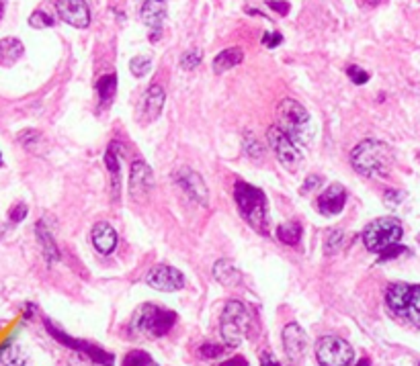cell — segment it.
<instances>
[{
	"instance_id": "e0dca14e",
	"label": "cell",
	"mask_w": 420,
	"mask_h": 366,
	"mask_svg": "<svg viewBox=\"0 0 420 366\" xmlns=\"http://www.w3.org/2000/svg\"><path fill=\"white\" fill-rule=\"evenodd\" d=\"M164 101H166V93L160 84H152L148 88V93L143 95V103H141V117L145 123L156 121L164 109Z\"/></svg>"
},
{
	"instance_id": "bcb514c9",
	"label": "cell",
	"mask_w": 420,
	"mask_h": 366,
	"mask_svg": "<svg viewBox=\"0 0 420 366\" xmlns=\"http://www.w3.org/2000/svg\"><path fill=\"white\" fill-rule=\"evenodd\" d=\"M2 12H4V2L0 0V19H2Z\"/></svg>"
},
{
	"instance_id": "4dcf8cb0",
	"label": "cell",
	"mask_w": 420,
	"mask_h": 366,
	"mask_svg": "<svg viewBox=\"0 0 420 366\" xmlns=\"http://www.w3.org/2000/svg\"><path fill=\"white\" fill-rule=\"evenodd\" d=\"M29 25H31L33 29H45V27H54L56 21H54L49 14L41 12V10H35V12L29 16Z\"/></svg>"
},
{
	"instance_id": "d4e9b609",
	"label": "cell",
	"mask_w": 420,
	"mask_h": 366,
	"mask_svg": "<svg viewBox=\"0 0 420 366\" xmlns=\"http://www.w3.org/2000/svg\"><path fill=\"white\" fill-rule=\"evenodd\" d=\"M277 238L285 245H297L301 240V225L297 221H289L277 228Z\"/></svg>"
},
{
	"instance_id": "ee69618b",
	"label": "cell",
	"mask_w": 420,
	"mask_h": 366,
	"mask_svg": "<svg viewBox=\"0 0 420 366\" xmlns=\"http://www.w3.org/2000/svg\"><path fill=\"white\" fill-rule=\"evenodd\" d=\"M365 4H369V6H377V4H382L384 0H363Z\"/></svg>"
},
{
	"instance_id": "30bf717a",
	"label": "cell",
	"mask_w": 420,
	"mask_h": 366,
	"mask_svg": "<svg viewBox=\"0 0 420 366\" xmlns=\"http://www.w3.org/2000/svg\"><path fill=\"white\" fill-rule=\"evenodd\" d=\"M172 180L174 184L195 203H199L201 207H207L209 205V191H207V184L203 182V178L191 170L189 166H178L174 172H172Z\"/></svg>"
},
{
	"instance_id": "8992f818",
	"label": "cell",
	"mask_w": 420,
	"mask_h": 366,
	"mask_svg": "<svg viewBox=\"0 0 420 366\" xmlns=\"http://www.w3.org/2000/svg\"><path fill=\"white\" fill-rule=\"evenodd\" d=\"M402 236H404V228H402L400 219H396V217H380L363 230L365 247L373 254H380L388 245L398 244L402 240Z\"/></svg>"
},
{
	"instance_id": "83f0119b",
	"label": "cell",
	"mask_w": 420,
	"mask_h": 366,
	"mask_svg": "<svg viewBox=\"0 0 420 366\" xmlns=\"http://www.w3.org/2000/svg\"><path fill=\"white\" fill-rule=\"evenodd\" d=\"M121 366H156L154 361L150 358V354L141 352V350H132L130 354L124 356V363Z\"/></svg>"
},
{
	"instance_id": "7c38bea8",
	"label": "cell",
	"mask_w": 420,
	"mask_h": 366,
	"mask_svg": "<svg viewBox=\"0 0 420 366\" xmlns=\"http://www.w3.org/2000/svg\"><path fill=\"white\" fill-rule=\"evenodd\" d=\"M154 188V174H152V168L141 162L136 160L130 168V197L136 201V203H143L150 193Z\"/></svg>"
},
{
	"instance_id": "6da1fadb",
	"label": "cell",
	"mask_w": 420,
	"mask_h": 366,
	"mask_svg": "<svg viewBox=\"0 0 420 366\" xmlns=\"http://www.w3.org/2000/svg\"><path fill=\"white\" fill-rule=\"evenodd\" d=\"M351 164L353 168L367 176V178H388L392 172V164H394V156L388 143L380 141V139H363L359 145L353 147L351 151Z\"/></svg>"
},
{
	"instance_id": "d6986e66",
	"label": "cell",
	"mask_w": 420,
	"mask_h": 366,
	"mask_svg": "<svg viewBox=\"0 0 420 366\" xmlns=\"http://www.w3.org/2000/svg\"><path fill=\"white\" fill-rule=\"evenodd\" d=\"M244 62V51L240 47H230V49H224L215 56L213 60V72L215 74H222V72H228L236 66H240Z\"/></svg>"
},
{
	"instance_id": "f35d334b",
	"label": "cell",
	"mask_w": 420,
	"mask_h": 366,
	"mask_svg": "<svg viewBox=\"0 0 420 366\" xmlns=\"http://www.w3.org/2000/svg\"><path fill=\"white\" fill-rule=\"evenodd\" d=\"M267 4H269V8H273L281 16L289 14V2L287 0H269Z\"/></svg>"
},
{
	"instance_id": "484cf974",
	"label": "cell",
	"mask_w": 420,
	"mask_h": 366,
	"mask_svg": "<svg viewBox=\"0 0 420 366\" xmlns=\"http://www.w3.org/2000/svg\"><path fill=\"white\" fill-rule=\"evenodd\" d=\"M37 238H39V242H41V247H43V256H45V260H47V262H56V260L60 258V252H58V247H56V244H54V240H51L49 232L43 228V223H37Z\"/></svg>"
},
{
	"instance_id": "74e56055",
	"label": "cell",
	"mask_w": 420,
	"mask_h": 366,
	"mask_svg": "<svg viewBox=\"0 0 420 366\" xmlns=\"http://www.w3.org/2000/svg\"><path fill=\"white\" fill-rule=\"evenodd\" d=\"M68 366H93V361H91L86 354L76 352V354H72V356L68 358Z\"/></svg>"
},
{
	"instance_id": "603a6c76",
	"label": "cell",
	"mask_w": 420,
	"mask_h": 366,
	"mask_svg": "<svg viewBox=\"0 0 420 366\" xmlns=\"http://www.w3.org/2000/svg\"><path fill=\"white\" fill-rule=\"evenodd\" d=\"M115 93H117V76L115 74H105L97 80V95H99V101L103 105H109L115 99Z\"/></svg>"
},
{
	"instance_id": "f6af8a7d",
	"label": "cell",
	"mask_w": 420,
	"mask_h": 366,
	"mask_svg": "<svg viewBox=\"0 0 420 366\" xmlns=\"http://www.w3.org/2000/svg\"><path fill=\"white\" fill-rule=\"evenodd\" d=\"M357 366H371V363H369V358H363V361H359Z\"/></svg>"
},
{
	"instance_id": "9a60e30c",
	"label": "cell",
	"mask_w": 420,
	"mask_h": 366,
	"mask_svg": "<svg viewBox=\"0 0 420 366\" xmlns=\"http://www.w3.org/2000/svg\"><path fill=\"white\" fill-rule=\"evenodd\" d=\"M347 205V191L342 184H330L320 197H318V211L326 217H334L342 213Z\"/></svg>"
},
{
	"instance_id": "b9f144b4",
	"label": "cell",
	"mask_w": 420,
	"mask_h": 366,
	"mask_svg": "<svg viewBox=\"0 0 420 366\" xmlns=\"http://www.w3.org/2000/svg\"><path fill=\"white\" fill-rule=\"evenodd\" d=\"M220 366H248V361L244 356H232L226 363H222Z\"/></svg>"
},
{
	"instance_id": "d6a6232c",
	"label": "cell",
	"mask_w": 420,
	"mask_h": 366,
	"mask_svg": "<svg viewBox=\"0 0 420 366\" xmlns=\"http://www.w3.org/2000/svg\"><path fill=\"white\" fill-rule=\"evenodd\" d=\"M347 76L351 78L353 84H359V86L369 82V74H367L363 68H359V66H349V68H347Z\"/></svg>"
},
{
	"instance_id": "52a82bcc",
	"label": "cell",
	"mask_w": 420,
	"mask_h": 366,
	"mask_svg": "<svg viewBox=\"0 0 420 366\" xmlns=\"http://www.w3.org/2000/svg\"><path fill=\"white\" fill-rule=\"evenodd\" d=\"M222 336L228 346H238L250 330V315L238 301H230L222 313Z\"/></svg>"
},
{
	"instance_id": "d590c367",
	"label": "cell",
	"mask_w": 420,
	"mask_h": 366,
	"mask_svg": "<svg viewBox=\"0 0 420 366\" xmlns=\"http://www.w3.org/2000/svg\"><path fill=\"white\" fill-rule=\"evenodd\" d=\"M404 252H406L404 245H398V244L388 245L386 249L380 252V258H382V260H388V258H396V256H400V254H404Z\"/></svg>"
},
{
	"instance_id": "2e32d148",
	"label": "cell",
	"mask_w": 420,
	"mask_h": 366,
	"mask_svg": "<svg viewBox=\"0 0 420 366\" xmlns=\"http://www.w3.org/2000/svg\"><path fill=\"white\" fill-rule=\"evenodd\" d=\"M283 346H285V352H287L289 361L299 363L303 358V354H305V348H307L305 332L297 324L285 326V330H283Z\"/></svg>"
},
{
	"instance_id": "8d00e7d4",
	"label": "cell",
	"mask_w": 420,
	"mask_h": 366,
	"mask_svg": "<svg viewBox=\"0 0 420 366\" xmlns=\"http://www.w3.org/2000/svg\"><path fill=\"white\" fill-rule=\"evenodd\" d=\"M283 43V35H281L279 31H275V33H265L263 35V45L265 47H277V45H281Z\"/></svg>"
},
{
	"instance_id": "ffe728a7",
	"label": "cell",
	"mask_w": 420,
	"mask_h": 366,
	"mask_svg": "<svg viewBox=\"0 0 420 366\" xmlns=\"http://www.w3.org/2000/svg\"><path fill=\"white\" fill-rule=\"evenodd\" d=\"M25 53V45L16 37L0 39V66H12L16 64Z\"/></svg>"
},
{
	"instance_id": "277c9868",
	"label": "cell",
	"mask_w": 420,
	"mask_h": 366,
	"mask_svg": "<svg viewBox=\"0 0 420 366\" xmlns=\"http://www.w3.org/2000/svg\"><path fill=\"white\" fill-rule=\"evenodd\" d=\"M134 328L140 332L141 336L148 338H162L166 336L174 324H176V313L156 307V305H141L140 309L134 313Z\"/></svg>"
},
{
	"instance_id": "1f68e13d",
	"label": "cell",
	"mask_w": 420,
	"mask_h": 366,
	"mask_svg": "<svg viewBox=\"0 0 420 366\" xmlns=\"http://www.w3.org/2000/svg\"><path fill=\"white\" fill-rule=\"evenodd\" d=\"M244 151L248 158L253 160H263V145L253 137V135H246V141H244Z\"/></svg>"
},
{
	"instance_id": "e575fe53",
	"label": "cell",
	"mask_w": 420,
	"mask_h": 366,
	"mask_svg": "<svg viewBox=\"0 0 420 366\" xmlns=\"http://www.w3.org/2000/svg\"><path fill=\"white\" fill-rule=\"evenodd\" d=\"M8 217H10L12 223L23 221V219L27 217V205H25V203H14V205L10 207V211H8Z\"/></svg>"
},
{
	"instance_id": "7402d4cb",
	"label": "cell",
	"mask_w": 420,
	"mask_h": 366,
	"mask_svg": "<svg viewBox=\"0 0 420 366\" xmlns=\"http://www.w3.org/2000/svg\"><path fill=\"white\" fill-rule=\"evenodd\" d=\"M121 143H111L105 156L107 162V170L111 174V188H113V197H119V156H121Z\"/></svg>"
},
{
	"instance_id": "3957f363",
	"label": "cell",
	"mask_w": 420,
	"mask_h": 366,
	"mask_svg": "<svg viewBox=\"0 0 420 366\" xmlns=\"http://www.w3.org/2000/svg\"><path fill=\"white\" fill-rule=\"evenodd\" d=\"M386 305L396 317L420 330V284H392L386 291Z\"/></svg>"
},
{
	"instance_id": "ab89813d",
	"label": "cell",
	"mask_w": 420,
	"mask_h": 366,
	"mask_svg": "<svg viewBox=\"0 0 420 366\" xmlns=\"http://www.w3.org/2000/svg\"><path fill=\"white\" fill-rule=\"evenodd\" d=\"M400 199H404V193H396V191H388V193H386V205H388V207L400 205Z\"/></svg>"
},
{
	"instance_id": "60d3db41",
	"label": "cell",
	"mask_w": 420,
	"mask_h": 366,
	"mask_svg": "<svg viewBox=\"0 0 420 366\" xmlns=\"http://www.w3.org/2000/svg\"><path fill=\"white\" fill-rule=\"evenodd\" d=\"M322 182V178L320 176H316V174H312V176H307L305 178V186H303V193H307V191H314L318 184Z\"/></svg>"
},
{
	"instance_id": "44dd1931",
	"label": "cell",
	"mask_w": 420,
	"mask_h": 366,
	"mask_svg": "<svg viewBox=\"0 0 420 366\" xmlns=\"http://www.w3.org/2000/svg\"><path fill=\"white\" fill-rule=\"evenodd\" d=\"M213 276H215V280L222 282L224 286H236V284L242 280L240 270H238L232 262H228V260H218V262H215V266H213Z\"/></svg>"
},
{
	"instance_id": "4316f807",
	"label": "cell",
	"mask_w": 420,
	"mask_h": 366,
	"mask_svg": "<svg viewBox=\"0 0 420 366\" xmlns=\"http://www.w3.org/2000/svg\"><path fill=\"white\" fill-rule=\"evenodd\" d=\"M130 70H132V74H134L136 78L145 76V74L152 70V60H150V56H136V58H132V60H130Z\"/></svg>"
},
{
	"instance_id": "f546056e",
	"label": "cell",
	"mask_w": 420,
	"mask_h": 366,
	"mask_svg": "<svg viewBox=\"0 0 420 366\" xmlns=\"http://www.w3.org/2000/svg\"><path fill=\"white\" fill-rule=\"evenodd\" d=\"M345 242H347L345 232H340V230L330 232V236L326 238V252H328V254H336L338 249L345 247Z\"/></svg>"
},
{
	"instance_id": "8fae6325",
	"label": "cell",
	"mask_w": 420,
	"mask_h": 366,
	"mask_svg": "<svg viewBox=\"0 0 420 366\" xmlns=\"http://www.w3.org/2000/svg\"><path fill=\"white\" fill-rule=\"evenodd\" d=\"M145 284L162 293H174L185 286V276L168 264H158L145 274Z\"/></svg>"
},
{
	"instance_id": "ac0fdd59",
	"label": "cell",
	"mask_w": 420,
	"mask_h": 366,
	"mask_svg": "<svg viewBox=\"0 0 420 366\" xmlns=\"http://www.w3.org/2000/svg\"><path fill=\"white\" fill-rule=\"evenodd\" d=\"M91 238H93L95 249L99 254H103V256H109L117 247V232H115L113 225H109L105 221H101V223H97L93 228V236Z\"/></svg>"
},
{
	"instance_id": "9c48e42d",
	"label": "cell",
	"mask_w": 420,
	"mask_h": 366,
	"mask_svg": "<svg viewBox=\"0 0 420 366\" xmlns=\"http://www.w3.org/2000/svg\"><path fill=\"white\" fill-rule=\"evenodd\" d=\"M316 358L322 366H349L355 358V350L342 338L326 336L316 344Z\"/></svg>"
},
{
	"instance_id": "5bb4252c",
	"label": "cell",
	"mask_w": 420,
	"mask_h": 366,
	"mask_svg": "<svg viewBox=\"0 0 420 366\" xmlns=\"http://www.w3.org/2000/svg\"><path fill=\"white\" fill-rule=\"evenodd\" d=\"M140 19L143 21L145 27L152 29L150 41L156 43L160 39V31H162L164 21H166V2L164 0H145L141 4Z\"/></svg>"
},
{
	"instance_id": "7dc6e473",
	"label": "cell",
	"mask_w": 420,
	"mask_h": 366,
	"mask_svg": "<svg viewBox=\"0 0 420 366\" xmlns=\"http://www.w3.org/2000/svg\"><path fill=\"white\" fill-rule=\"evenodd\" d=\"M419 366H420V365H419Z\"/></svg>"
},
{
	"instance_id": "7bdbcfd3",
	"label": "cell",
	"mask_w": 420,
	"mask_h": 366,
	"mask_svg": "<svg viewBox=\"0 0 420 366\" xmlns=\"http://www.w3.org/2000/svg\"><path fill=\"white\" fill-rule=\"evenodd\" d=\"M261 366H281V365L273 358V356H271V354H269V352H265L263 358H261Z\"/></svg>"
},
{
	"instance_id": "f1b7e54d",
	"label": "cell",
	"mask_w": 420,
	"mask_h": 366,
	"mask_svg": "<svg viewBox=\"0 0 420 366\" xmlns=\"http://www.w3.org/2000/svg\"><path fill=\"white\" fill-rule=\"evenodd\" d=\"M201 60H203V53H201L199 49H191V51H185V53L180 56L178 66H180L183 70H195V68L201 64Z\"/></svg>"
},
{
	"instance_id": "836d02e7",
	"label": "cell",
	"mask_w": 420,
	"mask_h": 366,
	"mask_svg": "<svg viewBox=\"0 0 420 366\" xmlns=\"http://www.w3.org/2000/svg\"><path fill=\"white\" fill-rule=\"evenodd\" d=\"M226 352V346H220V344H203L199 348V354L203 358H218Z\"/></svg>"
},
{
	"instance_id": "4fadbf2b",
	"label": "cell",
	"mask_w": 420,
	"mask_h": 366,
	"mask_svg": "<svg viewBox=\"0 0 420 366\" xmlns=\"http://www.w3.org/2000/svg\"><path fill=\"white\" fill-rule=\"evenodd\" d=\"M56 10L60 19L72 27L84 29L91 23V10L84 0H56Z\"/></svg>"
},
{
	"instance_id": "7a4b0ae2",
	"label": "cell",
	"mask_w": 420,
	"mask_h": 366,
	"mask_svg": "<svg viewBox=\"0 0 420 366\" xmlns=\"http://www.w3.org/2000/svg\"><path fill=\"white\" fill-rule=\"evenodd\" d=\"M234 199L248 225L261 236H269V205L265 193L248 182L238 180L234 186Z\"/></svg>"
},
{
	"instance_id": "cb8c5ba5",
	"label": "cell",
	"mask_w": 420,
	"mask_h": 366,
	"mask_svg": "<svg viewBox=\"0 0 420 366\" xmlns=\"http://www.w3.org/2000/svg\"><path fill=\"white\" fill-rule=\"evenodd\" d=\"M0 363L2 366H27V354L21 346L10 344L0 350Z\"/></svg>"
},
{
	"instance_id": "5b68a950",
	"label": "cell",
	"mask_w": 420,
	"mask_h": 366,
	"mask_svg": "<svg viewBox=\"0 0 420 366\" xmlns=\"http://www.w3.org/2000/svg\"><path fill=\"white\" fill-rule=\"evenodd\" d=\"M307 125H310V113L305 107L293 99L281 101L277 107V127L283 129L293 141H297L301 147L307 143Z\"/></svg>"
},
{
	"instance_id": "ba28073f",
	"label": "cell",
	"mask_w": 420,
	"mask_h": 366,
	"mask_svg": "<svg viewBox=\"0 0 420 366\" xmlns=\"http://www.w3.org/2000/svg\"><path fill=\"white\" fill-rule=\"evenodd\" d=\"M267 139H269V145L273 149V154L277 156L281 164L289 170V172H295L303 160V151H301V145L297 141H293L283 129H279L277 125L269 127L267 131Z\"/></svg>"
}]
</instances>
